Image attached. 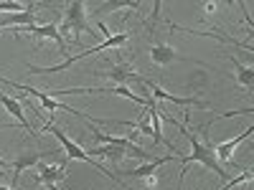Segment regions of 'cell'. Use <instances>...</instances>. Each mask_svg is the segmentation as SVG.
I'll return each instance as SVG.
<instances>
[{
    "label": "cell",
    "instance_id": "6da1fadb",
    "mask_svg": "<svg viewBox=\"0 0 254 190\" xmlns=\"http://www.w3.org/2000/svg\"><path fill=\"white\" fill-rule=\"evenodd\" d=\"M165 119L171 122V124H176L178 130L183 132V137H188V142H190V155L181 160V183H178V190L183 188V175H186V170H188V167L193 165V162H201L203 167H208V170H214V173H216L221 180H226V175H229V173H226L224 167L216 162V155H214V144H211V142H201V137L190 132L186 122L181 124V122H176L173 117H165Z\"/></svg>",
    "mask_w": 254,
    "mask_h": 190
},
{
    "label": "cell",
    "instance_id": "7a4b0ae2",
    "mask_svg": "<svg viewBox=\"0 0 254 190\" xmlns=\"http://www.w3.org/2000/svg\"><path fill=\"white\" fill-rule=\"evenodd\" d=\"M46 132H51V135H54V137L61 142V147H64V150H66V160L61 162V167H69V162H71V160H81V162L92 165L94 170H99L102 175H107L110 180H117V175H112L110 170H104V167H102V165H99V162H97V160H94L89 152H84V150H81V147H79L76 142H71V140H69L66 135H64V132L59 130V127H56L54 122H46Z\"/></svg>",
    "mask_w": 254,
    "mask_h": 190
},
{
    "label": "cell",
    "instance_id": "3957f363",
    "mask_svg": "<svg viewBox=\"0 0 254 190\" xmlns=\"http://www.w3.org/2000/svg\"><path fill=\"white\" fill-rule=\"evenodd\" d=\"M81 31H92L94 33V28H89V20H87V5L79 3V0H74V3L66 5V15H64V20H61L59 33L61 36L64 33H74V44H79Z\"/></svg>",
    "mask_w": 254,
    "mask_h": 190
},
{
    "label": "cell",
    "instance_id": "277c9868",
    "mask_svg": "<svg viewBox=\"0 0 254 190\" xmlns=\"http://www.w3.org/2000/svg\"><path fill=\"white\" fill-rule=\"evenodd\" d=\"M127 41V33H120V36H110V38H104V44L102 46H92V48H87V51H81L79 56H69L64 63H59V66H49V69H38V66H28V74H54V71H66L71 63H76V61H81L84 56H92V53H99V51H104V48H112V46H122Z\"/></svg>",
    "mask_w": 254,
    "mask_h": 190
},
{
    "label": "cell",
    "instance_id": "5b68a950",
    "mask_svg": "<svg viewBox=\"0 0 254 190\" xmlns=\"http://www.w3.org/2000/svg\"><path fill=\"white\" fill-rule=\"evenodd\" d=\"M13 33H31L36 38H51L56 41V46L61 48V53H66V41H64V36L59 33V26L54 23H46V26H18V28H8Z\"/></svg>",
    "mask_w": 254,
    "mask_h": 190
},
{
    "label": "cell",
    "instance_id": "8992f818",
    "mask_svg": "<svg viewBox=\"0 0 254 190\" xmlns=\"http://www.w3.org/2000/svg\"><path fill=\"white\" fill-rule=\"evenodd\" d=\"M51 152H54V150H26V152H20V157L10 162V170H15V173H13V188H15V183L20 180V173L28 170V167H36L41 160H44L46 155H51Z\"/></svg>",
    "mask_w": 254,
    "mask_h": 190
},
{
    "label": "cell",
    "instance_id": "52a82bcc",
    "mask_svg": "<svg viewBox=\"0 0 254 190\" xmlns=\"http://www.w3.org/2000/svg\"><path fill=\"white\" fill-rule=\"evenodd\" d=\"M254 135V127H247V130L242 132V135H237V137H231V140H226V142H221L219 147H214V155H216V162L221 165H231V155H234V150L244 142V140H249Z\"/></svg>",
    "mask_w": 254,
    "mask_h": 190
},
{
    "label": "cell",
    "instance_id": "ba28073f",
    "mask_svg": "<svg viewBox=\"0 0 254 190\" xmlns=\"http://www.w3.org/2000/svg\"><path fill=\"white\" fill-rule=\"evenodd\" d=\"M97 74L112 79L117 87H127V81H137V84L142 81V76H137V74L132 71L130 63H115V66H107L104 71H97Z\"/></svg>",
    "mask_w": 254,
    "mask_h": 190
},
{
    "label": "cell",
    "instance_id": "9c48e42d",
    "mask_svg": "<svg viewBox=\"0 0 254 190\" xmlns=\"http://www.w3.org/2000/svg\"><path fill=\"white\" fill-rule=\"evenodd\" d=\"M66 178V167H61V165H44V162H38L36 165V183H44L49 190H56V183Z\"/></svg>",
    "mask_w": 254,
    "mask_h": 190
},
{
    "label": "cell",
    "instance_id": "30bf717a",
    "mask_svg": "<svg viewBox=\"0 0 254 190\" xmlns=\"http://www.w3.org/2000/svg\"><path fill=\"white\" fill-rule=\"evenodd\" d=\"M142 84L147 89H150V94L155 96V99H160V101H171V104H183V107H198V109H206V104H201L196 96H188V99H183V96H173V94H168V92H163L158 84H153V81H147V79H142Z\"/></svg>",
    "mask_w": 254,
    "mask_h": 190
},
{
    "label": "cell",
    "instance_id": "8fae6325",
    "mask_svg": "<svg viewBox=\"0 0 254 190\" xmlns=\"http://www.w3.org/2000/svg\"><path fill=\"white\" fill-rule=\"evenodd\" d=\"M36 3H31V8L26 13H5L0 15V31H8L10 26H36Z\"/></svg>",
    "mask_w": 254,
    "mask_h": 190
},
{
    "label": "cell",
    "instance_id": "7c38bea8",
    "mask_svg": "<svg viewBox=\"0 0 254 190\" xmlns=\"http://www.w3.org/2000/svg\"><path fill=\"white\" fill-rule=\"evenodd\" d=\"M0 104H3V107L20 122V127H23V130L31 135V137H36V132H33V127H31V122L26 119V114H23V104H20L18 99H13V96H8V94H3L0 92Z\"/></svg>",
    "mask_w": 254,
    "mask_h": 190
},
{
    "label": "cell",
    "instance_id": "4fadbf2b",
    "mask_svg": "<svg viewBox=\"0 0 254 190\" xmlns=\"http://www.w3.org/2000/svg\"><path fill=\"white\" fill-rule=\"evenodd\" d=\"M178 51L173 46H168V44H153L150 46V61H153V66H168V63H173L178 61Z\"/></svg>",
    "mask_w": 254,
    "mask_h": 190
},
{
    "label": "cell",
    "instance_id": "5bb4252c",
    "mask_svg": "<svg viewBox=\"0 0 254 190\" xmlns=\"http://www.w3.org/2000/svg\"><path fill=\"white\" fill-rule=\"evenodd\" d=\"M171 160H176V155H168V157H155V160H150V162H145V165H140L137 170H127L125 175L127 178H145V175H150V173H155L160 165H165V162H171Z\"/></svg>",
    "mask_w": 254,
    "mask_h": 190
},
{
    "label": "cell",
    "instance_id": "9a60e30c",
    "mask_svg": "<svg viewBox=\"0 0 254 190\" xmlns=\"http://www.w3.org/2000/svg\"><path fill=\"white\" fill-rule=\"evenodd\" d=\"M231 61V66H234V74H237V84L242 89H252V81H254V71L249 66H244L242 61H237L234 56H226Z\"/></svg>",
    "mask_w": 254,
    "mask_h": 190
},
{
    "label": "cell",
    "instance_id": "2e32d148",
    "mask_svg": "<svg viewBox=\"0 0 254 190\" xmlns=\"http://www.w3.org/2000/svg\"><path fill=\"white\" fill-rule=\"evenodd\" d=\"M102 94H117V96H125V99H130V101L140 104V107H147V101H150V99H142L140 94H135L132 89H127V87H115V89H102Z\"/></svg>",
    "mask_w": 254,
    "mask_h": 190
},
{
    "label": "cell",
    "instance_id": "e0dca14e",
    "mask_svg": "<svg viewBox=\"0 0 254 190\" xmlns=\"http://www.w3.org/2000/svg\"><path fill=\"white\" fill-rule=\"evenodd\" d=\"M252 178H254V175H252V170H242L239 175H234V178H231V180H229V183H226L221 190H231V188H237V185H242V183H249Z\"/></svg>",
    "mask_w": 254,
    "mask_h": 190
},
{
    "label": "cell",
    "instance_id": "ac0fdd59",
    "mask_svg": "<svg viewBox=\"0 0 254 190\" xmlns=\"http://www.w3.org/2000/svg\"><path fill=\"white\" fill-rule=\"evenodd\" d=\"M31 8V3L28 5H20V3H0V13H26Z\"/></svg>",
    "mask_w": 254,
    "mask_h": 190
},
{
    "label": "cell",
    "instance_id": "d6986e66",
    "mask_svg": "<svg viewBox=\"0 0 254 190\" xmlns=\"http://www.w3.org/2000/svg\"><path fill=\"white\" fill-rule=\"evenodd\" d=\"M155 185H158V175H155V173H150V175L142 178V188H145V190H153Z\"/></svg>",
    "mask_w": 254,
    "mask_h": 190
},
{
    "label": "cell",
    "instance_id": "ffe728a7",
    "mask_svg": "<svg viewBox=\"0 0 254 190\" xmlns=\"http://www.w3.org/2000/svg\"><path fill=\"white\" fill-rule=\"evenodd\" d=\"M216 8H219V3H206V5H203V10H206V13H214Z\"/></svg>",
    "mask_w": 254,
    "mask_h": 190
},
{
    "label": "cell",
    "instance_id": "44dd1931",
    "mask_svg": "<svg viewBox=\"0 0 254 190\" xmlns=\"http://www.w3.org/2000/svg\"><path fill=\"white\" fill-rule=\"evenodd\" d=\"M0 190H15V188H5V185H0Z\"/></svg>",
    "mask_w": 254,
    "mask_h": 190
}]
</instances>
